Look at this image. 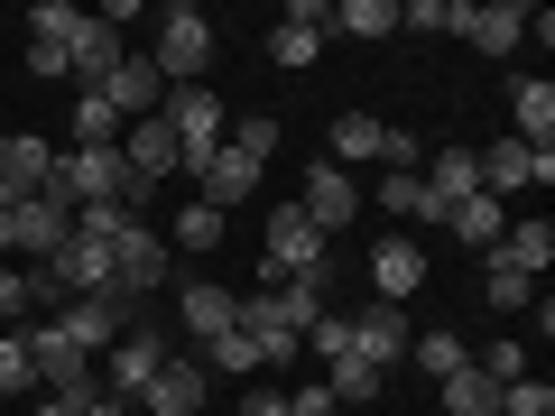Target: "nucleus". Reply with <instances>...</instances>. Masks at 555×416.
<instances>
[{
  "mask_svg": "<svg viewBox=\"0 0 555 416\" xmlns=\"http://www.w3.org/2000/svg\"><path fill=\"white\" fill-rule=\"evenodd\" d=\"M259 259H269V287H278V277H334V250H324V232L297 213V204H278V213H269Z\"/></svg>",
  "mask_w": 555,
  "mask_h": 416,
  "instance_id": "4",
  "label": "nucleus"
},
{
  "mask_svg": "<svg viewBox=\"0 0 555 416\" xmlns=\"http://www.w3.org/2000/svg\"><path fill=\"white\" fill-rule=\"evenodd\" d=\"M149 65L167 75V93H177V83H204V65H214V20H204L195 0H167V10H158V47H149Z\"/></svg>",
  "mask_w": 555,
  "mask_h": 416,
  "instance_id": "2",
  "label": "nucleus"
},
{
  "mask_svg": "<svg viewBox=\"0 0 555 416\" xmlns=\"http://www.w3.org/2000/svg\"><path fill=\"white\" fill-rule=\"evenodd\" d=\"M83 416H139V407H130V398H102V389H93V398H83Z\"/></svg>",
  "mask_w": 555,
  "mask_h": 416,
  "instance_id": "45",
  "label": "nucleus"
},
{
  "mask_svg": "<svg viewBox=\"0 0 555 416\" xmlns=\"http://www.w3.org/2000/svg\"><path fill=\"white\" fill-rule=\"evenodd\" d=\"M120 167H130L139 185H167V177H177V130H167V112L120 130Z\"/></svg>",
  "mask_w": 555,
  "mask_h": 416,
  "instance_id": "16",
  "label": "nucleus"
},
{
  "mask_svg": "<svg viewBox=\"0 0 555 416\" xmlns=\"http://www.w3.org/2000/svg\"><path fill=\"white\" fill-rule=\"evenodd\" d=\"M509 139L555 148V83H546V75H518V83H509Z\"/></svg>",
  "mask_w": 555,
  "mask_h": 416,
  "instance_id": "22",
  "label": "nucleus"
},
{
  "mask_svg": "<svg viewBox=\"0 0 555 416\" xmlns=\"http://www.w3.org/2000/svg\"><path fill=\"white\" fill-rule=\"evenodd\" d=\"M65 120H75V148H120V130H130L102 93H75V112H65Z\"/></svg>",
  "mask_w": 555,
  "mask_h": 416,
  "instance_id": "28",
  "label": "nucleus"
},
{
  "mask_svg": "<svg viewBox=\"0 0 555 416\" xmlns=\"http://www.w3.org/2000/svg\"><path fill=\"white\" fill-rule=\"evenodd\" d=\"M204 370H232V379H259V342H250V334H241V315H232V324H222V334H214V342H204Z\"/></svg>",
  "mask_w": 555,
  "mask_h": 416,
  "instance_id": "30",
  "label": "nucleus"
},
{
  "mask_svg": "<svg viewBox=\"0 0 555 416\" xmlns=\"http://www.w3.org/2000/svg\"><path fill=\"white\" fill-rule=\"evenodd\" d=\"M167 259H177V250H167L158 222H130V232L112 240V297H120V306L158 297V287H167Z\"/></svg>",
  "mask_w": 555,
  "mask_h": 416,
  "instance_id": "5",
  "label": "nucleus"
},
{
  "mask_svg": "<svg viewBox=\"0 0 555 416\" xmlns=\"http://www.w3.org/2000/svg\"><path fill=\"white\" fill-rule=\"evenodd\" d=\"M473 370H481V379H500V389H509V379H528V342H518V334L481 342V352H473Z\"/></svg>",
  "mask_w": 555,
  "mask_h": 416,
  "instance_id": "32",
  "label": "nucleus"
},
{
  "mask_svg": "<svg viewBox=\"0 0 555 416\" xmlns=\"http://www.w3.org/2000/svg\"><path fill=\"white\" fill-rule=\"evenodd\" d=\"M481 297H491V315H528V297H537V287H528L518 269H500V259H491V269H481Z\"/></svg>",
  "mask_w": 555,
  "mask_h": 416,
  "instance_id": "33",
  "label": "nucleus"
},
{
  "mask_svg": "<svg viewBox=\"0 0 555 416\" xmlns=\"http://www.w3.org/2000/svg\"><path fill=\"white\" fill-rule=\"evenodd\" d=\"M241 416H287V389H250V398H241Z\"/></svg>",
  "mask_w": 555,
  "mask_h": 416,
  "instance_id": "44",
  "label": "nucleus"
},
{
  "mask_svg": "<svg viewBox=\"0 0 555 416\" xmlns=\"http://www.w3.org/2000/svg\"><path fill=\"white\" fill-rule=\"evenodd\" d=\"M47 177H56V148H47L38 130H10V139H0V213H10V204H38Z\"/></svg>",
  "mask_w": 555,
  "mask_h": 416,
  "instance_id": "11",
  "label": "nucleus"
},
{
  "mask_svg": "<svg viewBox=\"0 0 555 416\" xmlns=\"http://www.w3.org/2000/svg\"><path fill=\"white\" fill-rule=\"evenodd\" d=\"M408 342H416V324L398 315V306H361L352 315V361H371V370H398Z\"/></svg>",
  "mask_w": 555,
  "mask_h": 416,
  "instance_id": "13",
  "label": "nucleus"
},
{
  "mask_svg": "<svg viewBox=\"0 0 555 416\" xmlns=\"http://www.w3.org/2000/svg\"><path fill=\"white\" fill-rule=\"evenodd\" d=\"M28 315H38V297H28V269H0V324L20 334Z\"/></svg>",
  "mask_w": 555,
  "mask_h": 416,
  "instance_id": "39",
  "label": "nucleus"
},
{
  "mask_svg": "<svg viewBox=\"0 0 555 416\" xmlns=\"http://www.w3.org/2000/svg\"><path fill=\"white\" fill-rule=\"evenodd\" d=\"M177 250H222V213L214 204H177Z\"/></svg>",
  "mask_w": 555,
  "mask_h": 416,
  "instance_id": "35",
  "label": "nucleus"
},
{
  "mask_svg": "<svg viewBox=\"0 0 555 416\" xmlns=\"http://www.w3.org/2000/svg\"><path fill=\"white\" fill-rule=\"evenodd\" d=\"M158 361H167V324H139L130 315V334L102 352V398H139L149 379H158Z\"/></svg>",
  "mask_w": 555,
  "mask_h": 416,
  "instance_id": "9",
  "label": "nucleus"
},
{
  "mask_svg": "<svg viewBox=\"0 0 555 416\" xmlns=\"http://www.w3.org/2000/svg\"><path fill=\"white\" fill-rule=\"evenodd\" d=\"M379 204H389L398 222H426V185H416V177H398V167L379 177Z\"/></svg>",
  "mask_w": 555,
  "mask_h": 416,
  "instance_id": "37",
  "label": "nucleus"
},
{
  "mask_svg": "<svg viewBox=\"0 0 555 416\" xmlns=\"http://www.w3.org/2000/svg\"><path fill=\"white\" fill-rule=\"evenodd\" d=\"M454 28L481 56H509V47L528 38V10H518V0H454Z\"/></svg>",
  "mask_w": 555,
  "mask_h": 416,
  "instance_id": "14",
  "label": "nucleus"
},
{
  "mask_svg": "<svg viewBox=\"0 0 555 416\" xmlns=\"http://www.w3.org/2000/svg\"><path fill=\"white\" fill-rule=\"evenodd\" d=\"M20 56H28V75H38V83H75V75H65V47H47V38H28Z\"/></svg>",
  "mask_w": 555,
  "mask_h": 416,
  "instance_id": "41",
  "label": "nucleus"
},
{
  "mask_svg": "<svg viewBox=\"0 0 555 416\" xmlns=\"http://www.w3.org/2000/svg\"><path fill=\"white\" fill-rule=\"evenodd\" d=\"M20 342H28V370H38L47 398H93V389H102V379H93V352H83L65 324H20Z\"/></svg>",
  "mask_w": 555,
  "mask_h": 416,
  "instance_id": "3",
  "label": "nucleus"
},
{
  "mask_svg": "<svg viewBox=\"0 0 555 416\" xmlns=\"http://www.w3.org/2000/svg\"><path fill=\"white\" fill-rule=\"evenodd\" d=\"M555 185V148H528V139H491L481 148V195L509 204V195H546Z\"/></svg>",
  "mask_w": 555,
  "mask_h": 416,
  "instance_id": "6",
  "label": "nucleus"
},
{
  "mask_svg": "<svg viewBox=\"0 0 555 416\" xmlns=\"http://www.w3.org/2000/svg\"><path fill=\"white\" fill-rule=\"evenodd\" d=\"M444 232H454V240H473V250L491 259V250H500V232H509V204H491V195H473V204H463L454 222H444Z\"/></svg>",
  "mask_w": 555,
  "mask_h": 416,
  "instance_id": "27",
  "label": "nucleus"
},
{
  "mask_svg": "<svg viewBox=\"0 0 555 416\" xmlns=\"http://www.w3.org/2000/svg\"><path fill=\"white\" fill-rule=\"evenodd\" d=\"M28 416H83V398H38Z\"/></svg>",
  "mask_w": 555,
  "mask_h": 416,
  "instance_id": "46",
  "label": "nucleus"
},
{
  "mask_svg": "<svg viewBox=\"0 0 555 416\" xmlns=\"http://www.w3.org/2000/svg\"><path fill=\"white\" fill-rule=\"evenodd\" d=\"M232 315H241V297H232V287H222V277H185V287H177V334L214 342V334H222V324H232Z\"/></svg>",
  "mask_w": 555,
  "mask_h": 416,
  "instance_id": "18",
  "label": "nucleus"
},
{
  "mask_svg": "<svg viewBox=\"0 0 555 416\" xmlns=\"http://www.w3.org/2000/svg\"><path fill=\"white\" fill-rule=\"evenodd\" d=\"M324 56V0H297L287 20L269 28V65H287V75H306V65Z\"/></svg>",
  "mask_w": 555,
  "mask_h": 416,
  "instance_id": "17",
  "label": "nucleus"
},
{
  "mask_svg": "<svg viewBox=\"0 0 555 416\" xmlns=\"http://www.w3.org/2000/svg\"><path fill=\"white\" fill-rule=\"evenodd\" d=\"M102 102H112L120 120H158V112H167V75H158L149 56H120L112 83H102Z\"/></svg>",
  "mask_w": 555,
  "mask_h": 416,
  "instance_id": "15",
  "label": "nucleus"
},
{
  "mask_svg": "<svg viewBox=\"0 0 555 416\" xmlns=\"http://www.w3.org/2000/svg\"><path fill=\"white\" fill-rule=\"evenodd\" d=\"M38 389V370H28V342L20 334H0V398H28Z\"/></svg>",
  "mask_w": 555,
  "mask_h": 416,
  "instance_id": "36",
  "label": "nucleus"
},
{
  "mask_svg": "<svg viewBox=\"0 0 555 416\" xmlns=\"http://www.w3.org/2000/svg\"><path fill=\"white\" fill-rule=\"evenodd\" d=\"M500 416H555V389L546 379H509L500 389Z\"/></svg>",
  "mask_w": 555,
  "mask_h": 416,
  "instance_id": "38",
  "label": "nucleus"
},
{
  "mask_svg": "<svg viewBox=\"0 0 555 416\" xmlns=\"http://www.w3.org/2000/svg\"><path fill=\"white\" fill-rule=\"evenodd\" d=\"M204 389H214V370H204L195 352H167V361H158V379H149L130 407H139V416H195V407H204Z\"/></svg>",
  "mask_w": 555,
  "mask_h": 416,
  "instance_id": "10",
  "label": "nucleus"
},
{
  "mask_svg": "<svg viewBox=\"0 0 555 416\" xmlns=\"http://www.w3.org/2000/svg\"><path fill=\"white\" fill-rule=\"evenodd\" d=\"M324 38H398V0H324Z\"/></svg>",
  "mask_w": 555,
  "mask_h": 416,
  "instance_id": "24",
  "label": "nucleus"
},
{
  "mask_svg": "<svg viewBox=\"0 0 555 416\" xmlns=\"http://www.w3.org/2000/svg\"><path fill=\"white\" fill-rule=\"evenodd\" d=\"M0 269H10V259H0Z\"/></svg>",
  "mask_w": 555,
  "mask_h": 416,
  "instance_id": "47",
  "label": "nucleus"
},
{
  "mask_svg": "<svg viewBox=\"0 0 555 416\" xmlns=\"http://www.w3.org/2000/svg\"><path fill=\"white\" fill-rule=\"evenodd\" d=\"M56 324H65V334H75V342H83V352H93V361H102V352H112V342H120V334H130V306H120V297H75V306H65V315H56Z\"/></svg>",
  "mask_w": 555,
  "mask_h": 416,
  "instance_id": "21",
  "label": "nucleus"
},
{
  "mask_svg": "<svg viewBox=\"0 0 555 416\" xmlns=\"http://www.w3.org/2000/svg\"><path fill=\"white\" fill-rule=\"evenodd\" d=\"M297 213H306V222H315V232H324V240H334V232H343V222H352V213H361V185H352V177H343V167H315V177H306V195H297Z\"/></svg>",
  "mask_w": 555,
  "mask_h": 416,
  "instance_id": "19",
  "label": "nucleus"
},
{
  "mask_svg": "<svg viewBox=\"0 0 555 416\" xmlns=\"http://www.w3.org/2000/svg\"><path fill=\"white\" fill-rule=\"evenodd\" d=\"M436 398H444V416H500V379H481L473 361L454 379H436Z\"/></svg>",
  "mask_w": 555,
  "mask_h": 416,
  "instance_id": "26",
  "label": "nucleus"
},
{
  "mask_svg": "<svg viewBox=\"0 0 555 416\" xmlns=\"http://www.w3.org/2000/svg\"><path fill=\"white\" fill-rule=\"evenodd\" d=\"M287 416H334V389H324V370L306 379V389H287Z\"/></svg>",
  "mask_w": 555,
  "mask_h": 416,
  "instance_id": "43",
  "label": "nucleus"
},
{
  "mask_svg": "<svg viewBox=\"0 0 555 416\" xmlns=\"http://www.w3.org/2000/svg\"><path fill=\"white\" fill-rule=\"evenodd\" d=\"M408 361H416V370H426V379H454V370H463V361H473V352H463V334H444V324H426V334L408 342Z\"/></svg>",
  "mask_w": 555,
  "mask_h": 416,
  "instance_id": "29",
  "label": "nucleus"
},
{
  "mask_svg": "<svg viewBox=\"0 0 555 416\" xmlns=\"http://www.w3.org/2000/svg\"><path fill=\"white\" fill-rule=\"evenodd\" d=\"M398 28H454V0H398Z\"/></svg>",
  "mask_w": 555,
  "mask_h": 416,
  "instance_id": "42",
  "label": "nucleus"
},
{
  "mask_svg": "<svg viewBox=\"0 0 555 416\" xmlns=\"http://www.w3.org/2000/svg\"><path fill=\"white\" fill-rule=\"evenodd\" d=\"M167 130H177V177H204V158H214L222 130H232V102H222L214 83H177V93H167Z\"/></svg>",
  "mask_w": 555,
  "mask_h": 416,
  "instance_id": "1",
  "label": "nucleus"
},
{
  "mask_svg": "<svg viewBox=\"0 0 555 416\" xmlns=\"http://www.w3.org/2000/svg\"><path fill=\"white\" fill-rule=\"evenodd\" d=\"M324 389H334V407H352V398H379V389H389V370H371V361L343 352V361H324Z\"/></svg>",
  "mask_w": 555,
  "mask_h": 416,
  "instance_id": "31",
  "label": "nucleus"
},
{
  "mask_svg": "<svg viewBox=\"0 0 555 416\" xmlns=\"http://www.w3.org/2000/svg\"><path fill=\"white\" fill-rule=\"evenodd\" d=\"M371 287H379V306H408L416 287H426V250L389 232V240H379V250H371Z\"/></svg>",
  "mask_w": 555,
  "mask_h": 416,
  "instance_id": "20",
  "label": "nucleus"
},
{
  "mask_svg": "<svg viewBox=\"0 0 555 416\" xmlns=\"http://www.w3.org/2000/svg\"><path fill=\"white\" fill-rule=\"evenodd\" d=\"M416 185H426V222L444 232V222L481 195V148H463V139H454V148H436V158L416 167Z\"/></svg>",
  "mask_w": 555,
  "mask_h": 416,
  "instance_id": "7",
  "label": "nucleus"
},
{
  "mask_svg": "<svg viewBox=\"0 0 555 416\" xmlns=\"http://www.w3.org/2000/svg\"><path fill=\"white\" fill-rule=\"evenodd\" d=\"M28 38H47V47H65V38H75V28H83V10H75V0H38V10H28Z\"/></svg>",
  "mask_w": 555,
  "mask_h": 416,
  "instance_id": "34",
  "label": "nucleus"
},
{
  "mask_svg": "<svg viewBox=\"0 0 555 416\" xmlns=\"http://www.w3.org/2000/svg\"><path fill=\"white\" fill-rule=\"evenodd\" d=\"M500 269H518V277H528V287H537V277H546V259H555V222L546 213H528V222H509V232H500Z\"/></svg>",
  "mask_w": 555,
  "mask_h": 416,
  "instance_id": "23",
  "label": "nucleus"
},
{
  "mask_svg": "<svg viewBox=\"0 0 555 416\" xmlns=\"http://www.w3.org/2000/svg\"><path fill=\"white\" fill-rule=\"evenodd\" d=\"M120 56H130V47H120V28H102L93 10H83V28L65 38V75H75V93H102Z\"/></svg>",
  "mask_w": 555,
  "mask_h": 416,
  "instance_id": "12",
  "label": "nucleus"
},
{
  "mask_svg": "<svg viewBox=\"0 0 555 416\" xmlns=\"http://www.w3.org/2000/svg\"><path fill=\"white\" fill-rule=\"evenodd\" d=\"M306 342H315V361H343V352H352V315H315Z\"/></svg>",
  "mask_w": 555,
  "mask_h": 416,
  "instance_id": "40",
  "label": "nucleus"
},
{
  "mask_svg": "<svg viewBox=\"0 0 555 416\" xmlns=\"http://www.w3.org/2000/svg\"><path fill=\"white\" fill-rule=\"evenodd\" d=\"M379 139H389V120L343 112V120H334V167H343V177H352V167H379Z\"/></svg>",
  "mask_w": 555,
  "mask_h": 416,
  "instance_id": "25",
  "label": "nucleus"
},
{
  "mask_svg": "<svg viewBox=\"0 0 555 416\" xmlns=\"http://www.w3.org/2000/svg\"><path fill=\"white\" fill-rule=\"evenodd\" d=\"M259 177H269V158H259V148H241V139L222 130V148L204 158V177H195V204H214V213L232 222V204H250Z\"/></svg>",
  "mask_w": 555,
  "mask_h": 416,
  "instance_id": "8",
  "label": "nucleus"
}]
</instances>
